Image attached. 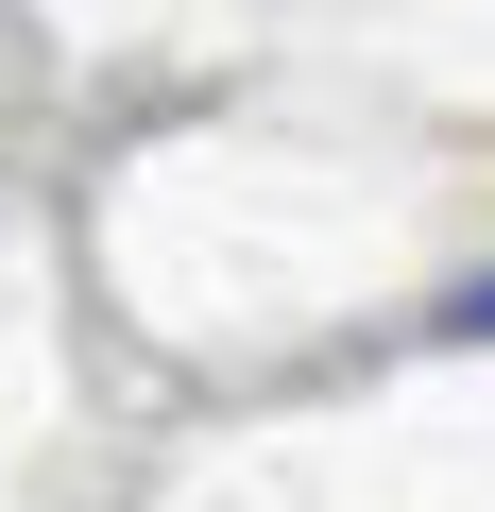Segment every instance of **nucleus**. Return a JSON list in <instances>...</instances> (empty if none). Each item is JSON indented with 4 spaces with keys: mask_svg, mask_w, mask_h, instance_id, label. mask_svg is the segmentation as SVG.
I'll return each mask as SVG.
<instances>
[{
    "mask_svg": "<svg viewBox=\"0 0 495 512\" xmlns=\"http://www.w3.org/2000/svg\"><path fill=\"white\" fill-rule=\"evenodd\" d=\"M478 325H495V291H478Z\"/></svg>",
    "mask_w": 495,
    "mask_h": 512,
    "instance_id": "1",
    "label": "nucleus"
}]
</instances>
